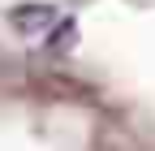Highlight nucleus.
I'll list each match as a JSON object with an SVG mask.
<instances>
[{
  "label": "nucleus",
  "instance_id": "f257e3e1",
  "mask_svg": "<svg viewBox=\"0 0 155 151\" xmlns=\"http://www.w3.org/2000/svg\"><path fill=\"white\" fill-rule=\"evenodd\" d=\"M0 151H155V134L69 69L0 61Z\"/></svg>",
  "mask_w": 155,
  "mask_h": 151
}]
</instances>
